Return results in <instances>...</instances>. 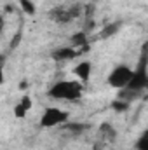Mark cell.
<instances>
[{
	"mask_svg": "<svg viewBox=\"0 0 148 150\" xmlns=\"http://www.w3.org/2000/svg\"><path fill=\"white\" fill-rule=\"evenodd\" d=\"M66 119H68V112H65L58 107H51L42 113L40 124H42V127H56V126H61L63 122H66Z\"/></svg>",
	"mask_w": 148,
	"mask_h": 150,
	"instance_id": "3957f363",
	"label": "cell"
},
{
	"mask_svg": "<svg viewBox=\"0 0 148 150\" xmlns=\"http://www.w3.org/2000/svg\"><path fill=\"white\" fill-rule=\"evenodd\" d=\"M4 79H5V77H4V68H2V65H0V86L4 84Z\"/></svg>",
	"mask_w": 148,
	"mask_h": 150,
	"instance_id": "ba28073f",
	"label": "cell"
},
{
	"mask_svg": "<svg viewBox=\"0 0 148 150\" xmlns=\"http://www.w3.org/2000/svg\"><path fill=\"white\" fill-rule=\"evenodd\" d=\"M91 70H92V67H91L89 61H80L75 67V75H77L78 80H87L89 75H91Z\"/></svg>",
	"mask_w": 148,
	"mask_h": 150,
	"instance_id": "277c9868",
	"label": "cell"
},
{
	"mask_svg": "<svg viewBox=\"0 0 148 150\" xmlns=\"http://www.w3.org/2000/svg\"><path fill=\"white\" fill-rule=\"evenodd\" d=\"M75 56H77V51H75L73 47H61V49L54 54V58L59 59V61H63V59H72Z\"/></svg>",
	"mask_w": 148,
	"mask_h": 150,
	"instance_id": "8992f818",
	"label": "cell"
},
{
	"mask_svg": "<svg viewBox=\"0 0 148 150\" xmlns=\"http://www.w3.org/2000/svg\"><path fill=\"white\" fill-rule=\"evenodd\" d=\"M30 108H32V100H30V96H25V98L16 105L14 113H16V117H25Z\"/></svg>",
	"mask_w": 148,
	"mask_h": 150,
	"instance_id": "5b68a950",
	"label": "cell"
},
{
	"mask_svg": "<svg viewBox=\"0 0 148 150\" xmlns=\"http://www.w3.org/2000/svg\"><path fill=\"white\" fill-rule=\"evenodd\" d=\"M21 7H23V11H26L28 14H33V12L37 11V7H35L33 2H30V0H21Z\"/></svg>",
	"mask_w": 148,
	"mask_h": 150,
	"instance_id": "52a82bcc",
	"label": "cell"
},
{
	"mask_svg": "<svg viewBox=\"0 0 148 150\" xmlns=\"http://www.w3.org/2000/svg\"><path fill=\"white\" fill-rule=\"evenodd\" d=\"M49 96L54 100L75 101L82 96V84L80 80H59L51 87Z\"/></svg>",
	"mask_w": 148,
	"mask_h": 150,
	"instance_id": "6da1fadb",
	"label": "cell"
},
{
	"mask_svg": "<svg viewBox=\"0 0 148 150\" xmlns=\"http://www.w3.org/2000/svg\"><path fill=\"white\" fill-rule=\"evenodd\" d=\"M132 74L134 70H131L129 67H117L110 75H108V84L115 89H125L132 79Z\"/></svg>",
	"mask_w": 148,
	"mask_h": 150,
	"instance_id": "7a4b0ae2",
	"label": "cell"
}]
</instances>
